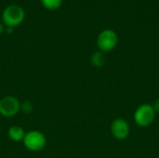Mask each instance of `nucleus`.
<instances>
[{
    "label": "nucleus",
    "mask_w": 159,
    "mask_h": 158,
    "mask_svg": "<svg viewBox=\"0 0 159 158\" xmlns=\"http://www.w3.org/2000/svg\"><path fill=\"white\" fill-rule=\"evenodd\" d=\"M111 133L113 137L116 140H126L130 133V128L129 123L123 118L115 119L111 124Z\"/></svg>",
    "instance_id": "423d86ee"
},
{
    "label": "nucleus",
    "mask_w": 159,
    "mask_h": 158,
    "mask_svg": "<svg viewBox=\"0 0 159 158\" xmlns=\"http://www.w3.org/2000/svg\"><path fill=\"white\" fill-rule=\"evenodd\" d=\"M24 17V9L20 6L15 4L7 6L2 13V20L7 27H17L23 21Z\"/></svg>",
    "instance_id": "f03ea898"
},
{
    "label": "nucleus",
    "mask_w": 159,
    "mask_h": 158,
    "mask_svg": "<svg viewBox=\"0 0 159 158\" xmlns=\"http://www.w3.org/2000/svg\"><path fill=\"white\" fill-rule=\"evenodd\" d=\"M5 31V27H4V25L0 22V35L3 34V32Z\"/></svg>",
    "instance_id": "ddd939ff"
},
{
    "label": "nucleus",
    "mask_w": 159,
    "mask_h": 158,
    "mask_svg": "<svg viewBox=\"0 0 159 158\" xmlns=\"http://www.w3.org/2000/svg\"><path fill=\"white\" fill-rule=\"evenodd\" d=\"M20 111L25 115H30L34 111V104L30 101H24L20 103Z\"/></svg>",
    "instance_id": "9d476101"
},
{
    "label": "nucleus",
    "mask_w": 159,
    "mask_h": 158,
    "mask_svg": "<svg viewBox=\"0 0 159 158\" xmlns=\"http://www.w3.org/2000/svg\"><path fill=\"white\" fill-rule=\"evenodd\" d=\"M152 106H153V108H154L156 113H159V98L155 100V102L152 104Z\"/></svg>",
    "instance_id": "9b49d317"
},
{
    "label": "nucleus",
    "mask_w": 159,
    "mask_h": 158,
    "mask_svg": "<svg viewBox=\"0 0 159 158\" xmlns=\"http://www.w3.org/2000/svg\"><path fill=\"white\" fill-rule=\"evenodd\" d=\"M22 143L30 152H40L47 145V137L40 130H30L25 132Z\"/></svg>",
    "instance_id": "f257e3e1"
},
{
    "label": "nucleus",
    "mask_w": 159,
    "mask_h": 158,
    "mask_svg": "<svg viewBox=\"0 0 159 158\" xmlns=\"http://www.w3.org/2000/svg\"><path fill=\"white\" fill-rule=\"evenodd\" d=\"M20 111V102L12 95H7L0 100V115L4 117H13Z\"/></svg>",
    "instance_id": "39448f33"
},
{
    "label": "nucleus",
    "mask_w": 159,
    "mask_h": 158,
    "mask_svg": "<svg viewBox=\"0 0 159 158\" xmlns=\"http://www.w3.org/2000/svg\"><path fill=\"white\" fill-rule=\"evenodd\" d=\"M118 43V36L114 30L105 29L97 37V46L102 52H110L116 48Z\"/></svg>",
    "instance_id": "20e7f679"
},
{
    "label": "nucleus",
    "mask_w": 159,
    "mask_h": 158,
    "mask_svg": "<svg viewBox=\"0 0 159 158\" xmlns=\"http://www.w3.org/2000/svg\"><path fill=\"white\" fill-rule=\"evenodd\" d=\"M40 1L46 8L50 10L58 9L62 3V0H40Z\"/></svg>",
    "instance_id": "1a4fd4ad"
},
{
    "label": "nucleus",
    "mask_w": 159,
    "mask_h": 158,
    "mask_svg": "<svg viewBox=\"0 0 159 158\" xmlns=\"http://www.w3.org/2000/svg\"><path fill=\"white\" fill-rule=\"evenodd\" d=\"M6 31H7V34H12L13 31H14V28H12V27H7Z\"/></svg>",
    "instance_id": "f8f14e48"
},
{
    "label": "nucleus",
    "mask_w": 159,
    "mask_h": 158,
    "mask_svg": "<svg viewBox=\"0 0 159 158\" xmlns=\"http://www.w3.org/2000/svg\"><path fill=\"white\" fill-rule=\"evenodd\" d=\"M24 135H25V131L23 130V129L17 125L11 126L7 130V137L9 138L10 141L14 142H22Z\"/></svg>",
    "instance_id": "0eeeda50"
},
{
    "label": "nucleus",
    "mask_w": 159,
    "mask_h": 158,
    "mask_svg": "<svg viewBox=\"0 0 159 158\" xmlns=\"http://www.w3.org/2000/svg\"><path fill=\"white\" fill-rule=\"evenodd\" d=\"M105 61H106V58H105L103 52H102V51H96L90 57V62L96 68L102 67L105 64Z\"/></svg>",
    "instance_id": "6e6552de"
},
{
    "label": "nucleus",
    "mask_w": 159,
    "mask_h": 158,
    "mask_svg": "<svg viewBox=\"0 0 159 158\" xmlns=\"http://www.w3.org/2000/svg\"><path fill=\"white\" fill-rule=\"evenodd\" d=\"M156 112L149 103L141 104L134 113V121L141 128H146L153 124L156 118Z\"/></svg>",
    "instance_id": "7ed1b4c3"
}]
</instances>
